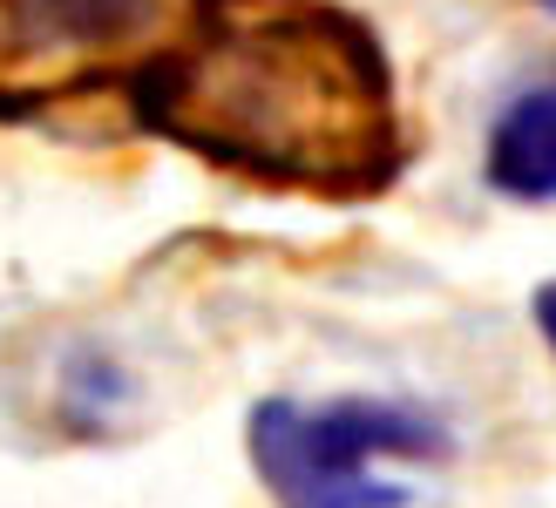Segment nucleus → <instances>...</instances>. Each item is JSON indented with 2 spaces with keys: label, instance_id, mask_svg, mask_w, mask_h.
Wrapping results in <instances>:
<instances>
[{
  "label": "nucleus",
  "instance_id": "nucleus-2",
  "mask_svg": "<svg viewBox=\"0 0 556 508\" xmlns=\"http://www.w3.org/2000/svg\"><path fill=\"white\" fill-rule=\"evenodd\" d=\"M204 14L211 0H0V123L123 102Z\"/></svg>",
  "mask_w": 556,
  "mask_h": 508
},
{
  "label": "nucleus",
  "instance_id": "nucleus-6",
  "mask_svg": "<svg viewBox=\"0 0 556 508\" xmlns=\"http://www.w3.org/2000/svg\"><path fill=\"white\" fill-rule=\"evenodd\" d=\"M543 8H549V14H556V0H543Z\"/></svg>",
  "mask_w": 556,
  "mask_h": 508
},
{
  "label": "nucleus",
  "instance_id": "nucleus-1",
  "mask_svg": "<svg viewBox=\"0 0 556 508\" xmlns=\"http://www.w3.org/2000/svg\"><path fill=\"white\" fill-rule=\"evenodd\" d=\"M123 116L225 177L332 204L387 190L407 163L387 48L332 0H211L129 81Z\"/></svg>",
  "mask_w": 556,
  "mask_h": 508
},
{
  "label": "nucleus",
  "instance_id": "nucleus-3",
  "mask_svg": "<svg viewBox=\"0 0 556 508\" xmlns=\"http://www.w3.org/2000/svg\"><path fill=\"white\" fill-rule=\"evenodd\" d=\"M448 428L401 401H346L299 407L258 401L244 414V455L278 508H407L401 482H380L374 461H448Z\"/></svg>",
  "mask_w": 556,
  "mask_h": 508
},
{
  "label": "nucleus",
  "instance_id": "nucleus-4",
  "mask_svg": "<svg viewBox=\"0 0 556 508\" xmlns=\"http://www.w3.org/2000/svg\"><path fill=\"white\" fill-rule=\"evenodd\" d=\"M482 177L516 204H556V81H536L489 129Z\"/></svg>",
  "mask_w": 556,
  "mask_h": 508
},
{
  "label": "nucleus",
  "instance_id": "nucleus-5",
  "mask_svg": "<svg viewBox=\"0 0 556 508\" xmlns=\"http://www.w3.org/2000/svg\"><path fill=\"white\" fill-rule=\"evenodd\" d=\"M530 313H536V332H543V346L556 353V278H549V285H536V299H530Z\"/></svg>",
  "mask_w": 556,
  "mask_h": 508
}]
</instances>
